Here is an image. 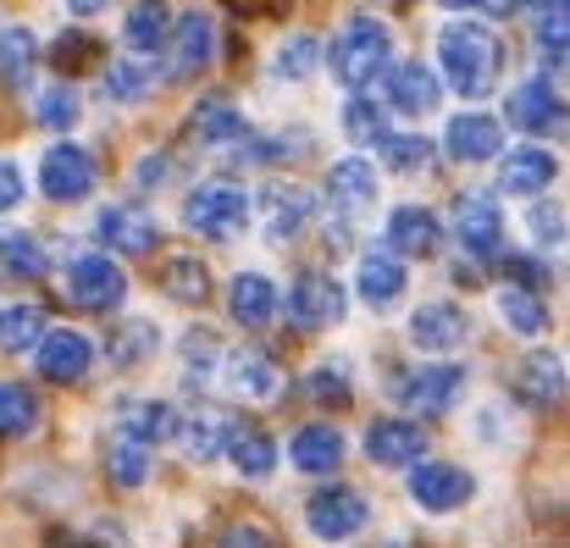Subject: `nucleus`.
I'll return each mask as SVG.
<instances>
[{
	"mask_svg": "<svg viewBox=\"0 0 570 548\" xmlns=\"http://www.w3.org/2000/svg\"><path fill=\"white\" fill-rule=\"evenodd\" d=\"M233 427L238 421H227L222 410H189V415H178V449L189 454L194 466H210V460H222L227 454V438H233Z\"/></svg>",
	"mask_w": 570,
	"mask_h": 548,
	"instance_id": "5701e85b",
	"label": "nucleus"
},
{
	"mask_svg": "<svg viewBox=\"0 0 570 548\" xmlns=\"http://www.w3.org/2000/svg\"><path fill=\"white\" fill-rule=\"evenodd\" d=\"M305 388H311V399H316V404H350V393H355V388H350V376H344L338 365L311 371V382H305Z\"/></svg>",
	"mask_w": 570,
	"mask_h": 548,
	"instance_id": "8fccbe9b",
	"label": "nucleus"
},
{
	"mask_svg": "<svg viewBox=\"0 0 570 548\" xmlns=\"http://www.w3.org/2000/svg\"><path fill=\"white\" fill-rule=\"evenodd\" d=\"M117 432L139 438V443H161L178 432V410L161 404V399H122L117 404Z\"/></svg>",
	"mask_w": 570,
	"mask_h": 548,
	"instance_id": "c85d7f7f",
	"label": "nucleus"
},
{
	"mask_svg": "<svg viewBox=\"0 0 570 548\" xmlns=\"http://www.w3.org/2000/svg\"><path fill=\"white\" fill-rule=\"evenodd\" d=\"M194 139L199 145H233V139H244V117L227 100H199L194 106Z\"/></svg>",
	"mask_w": 570,
	"mask_h": 548,
	"instance_id": "c03bdc74",
	"label": "nucleus"
},
{
	"mask_svg": "<svg viewBox=\"0 0 570 548\" xmlns=\"http://www.w3.org/2000/svg\"><path fill=\"white\" fill-rule=\"evenodd\" d=\"M510 128H521V134H570V111L549 78H532L510 95Z\"/></svg>",
	"mask_w": 570,
	"mask_h": 548,
	"instance_id": "2eb2a0df",
	"label": "nucleus"
},
{
	"mask_svg": "<svg viewBox=\"0 0 570 548\" xmlns=\"http://www.w3.org/2000/svg\"><path fill=\"white\" fill-rule=\"evenodd\" d=\"M460 388H465V365L460 361L415 365V371H399V376H393V399H399L410 415H443V410H454Z\"/></svg>",
	"mask_w": 570,
	"mask_h": 548,
	"instance_id": "39448f33",
	"label": "nucleus"
},
{
	"mask_svg": "<svg viewBox=\"0 0 570 548\" xmlns=\"http://www.w3.org/2000/svg\"><path fill=\"white\" fill-rule=\"evenodd\" d=\"M222 388L244 404H277L283 399V371L272 355L261 350H222V365H216Z\"/></svg>",
	"mask_w": 570,
	"mask_h": 548,
	"instance_id": "6e6552de",
	"label": "nucleus"
},
{
	"mask_svg": "<svg viewBox=\"0 0 570 548\" xmlns=\"http://www.w3.org/2000/svg\"><path fill=\"white\" fill-rule=\"evenodd\" d=\"M404 283H410V266L393 249H366L361 266H355V288H361L366 305H393L404 294Z\"/></svg>",
	"mask_w": 570,
	"mask_h": 548,
	"instance_id": "a878e982",
	"label": "nucleus"
},
{
	"mask_svg": "<svg viewBox=\"0 0 570 548\" xmlns=\"http://www.w3.org/2000/svg\"><path fill=\"white\" fill-rule=\"evenodd\" d=\"M532 11V39L543 56H566L570 50V0H527Z\"/></svg>",
	"mask_w": 570,
	"mask_h": 548,
	"instance_id": "4c0bfd02",
	"label": "nucleus"
},
{
	"mask_svg": "<svg viewBox=\"0 0 570 548\" xmlns=\"http://www.w3.org/2000/svg\"><path fill=\"white\" fill-rule=\"evenodd\" d=\"M50 61H56V72H78V67L95 61V39L89 33H61L56 50H50Z\"/></svg>",
	"mask_w": 570,
	"mask_h": 548,
	"instance_id": "09e8293b",
	"label": "nucleus"
},
{
	"mask_svg": "<svg viewBox=\"0 0 570 548\" xmlns=\"http://www.w3.org/2000/svg\"><path fill=\"white\" fill-rule=\"evenodd\" d=\"M161 178H167V156H145V162L134 167V188H156Z\"/></svg>",
	"mask_w": 570,
	"mask_h": 548,
	"instance_id": "6e6d98bb",
	"label": "nucleus"
},
{
	"mask_svg": "<svg viewBox=\"0 0 570 548\" xmlns=\"http://www.w3.org/2000/svg\"><path fill=\"white\" fill-rule=\"evenodd\" d=\"M504 277L521 283V288H543V283H549V266L532 261V255H504Z\"/></svg>",
	"mask_w": 570,
	"mask_h": 548,
	"instance_id": "603ef678",
	"label": "nucleus"
},
{
	"mask_svg": "<svg viewBox=\"0 0 570 548\" xmlns=\"http://www.w3.org/2000/svg\"><path fill=\"white\" fill-rule=\"evenodd\" d=\"M499 316H504L521 339H538V333L549 327L543 294H538V288H521V283H504V288H499Z\"/></svg>",
	"mask_w": 570,
	"mask_h": 548,
	"instance_id": "f704fd0d",
	"label": "nucleus"
},
{
	"mask_svg": "<svg viewBox=\"0 0 570 548\" xmlns=\"http://www.w3.org/2000/svg\"><path fill=\"white\" fill-rule=\"evenodd\" d=\"M515 393H521V404H532V410H554L570 393L566 361H560L554 350H532L527 361L515 365Z\"/></svg>",
	"mask_w": 570,
	"mask_h": 548,
	"instance_id": "4be33fe9",
	"label": "nucleus"
},
{
	"mask_svg": "<svg viewBox=\"0 0 570 548\" xmlns=\"http://www.w3.org/2000/svg\"><path fill=\"white\" fill-rule=\"evenodd\" d=\"M33 111H39V128H56V134H61V128H72V123H78V95H72L67 84H50V89L39 95V106H33Z\"/></svg>",
	"mask_w": 570,
	"mask_h": 548,
	"instance_id": "de8ad7c7",
	"label": "nucleus"
},
{
	"mask_svg": "<svg viewBox=\"0 0 570 548\" xmlns=\"http://www.w3.org/2000/svg\"><path fill=\"white\" fill-rule=\"evenodd\" d=\"M0 266L11 272V277H45L50 272V255H45V244L33 238V233H22V227H0Z\"/></svg>",
	"mask_w": 570,
	"mask_h": 548,
	"instance_id": "c9c22d12",
	"label": "nucleus"
},
{
	"mask_svg": "<svg viewBox=\"0 0 570 548\" xmlns=\"http://www.w3.org/2000/svg\"><path fill=\"white\" fill-rule=\"evenodd\" d=\"M443 150H449L454 162H493V156L504 150V128H499L493 117H482V111H465V117L449 123Z\"/></svg>",
	"mask_w": 570,
	"mask_h": 548,
	"instance_id": "b1692460",
	"label": "nucleus"
},
{
	"mask_svg": "<svg viewBox=\"0 0 570 548\" xmlns=\"http://www.w3.org/2000/svg\"><path fill=\"white\" fill-rule=\"evenodd\" d=\"M39 427V399L28 382H0V438H28Z\"/></svg>",
	"mask_w": 570,
	"mask_h": 548,
	"instance_id": "a19ab883",
	"label": "nucleus"
},
{
	"mask_svg": "<svg viewBox=\"0 0 570 548\" xmlns=\"http://www.w3.org/2000/svg\"><path fill=\"white\" fill-rule=\"evenodd\" d=\"M316 67H322V39L316 33H294L272 56V78H283V84H305Z\"/></svg>",
	"mask_w": 570,
	"mask_h": 548,
	"instance_id": "58836bf2",
	"label": "nucleus"
},
{
	"mask_svg": "<svg viewBox=\"0 0 570 548\" xmlns=\"http://www.w3.org/2000/svg\"><path fill=\"white\" fill-rule=\"evenodd\" d=\"M161 283H167V294H173L178 305H199V300L210 294V272H205L199 255H173V261L161 266Z\"/></svg>",
	"mask_w": 570,
	"mask_h": 548,
	"instance_id": "37998d69",
	"label": "nucleus"
},
{
	"mask_svg": "<svg viewBox=\"0 0 570 548\" xmlns=\"http://www.w3.org/2000/svg\"><path fill=\"white\" fill-rule=\"evenodd\" d=\"M33 365H39L45 382H61V388L83 382L89 365H95V344L83 333H72V327H45V339L33 344Z\"/></svg>",
	"mask_w": 570,
	"mask_h": 548,
	"instance_id": "9b49d317",
	"label": "nucleus"
},
{
	"mask_svg": "<svg viewBox=\"0 0 570 548\" xmlns=\"http://www.w3.org/2000/svg\"><path fill=\"white\" fill-rule=\"evenodd\" d=\"M465 339H471V316H465L460 305H449V300H432V305H421V311L410 316V344L426 350V355L460 350Z\"/></svg>",
	"mask_w": 570,
	"mask_h": 548,
	"instance_id": "412c9836",
	"label": "nucleus"
},
{
	"mask_svg": "<svg viewBox=\"0 0 570 548\" xmlns=\"http://www.w3.org/2000/svg\"><path fill=\"white\" fill-rule=\"evenodd\" d=\"M261 211H266V244H288L311 227L316 216V194L299 183H266L261 188Z\"/></svg>",
	"mask_w": 570,
	"mask_h": 548,
	"instance_id": "ddd939ff",
	"label": "nucleus"
},
{
	"mask_svg": "<svg viewBox=\"0 0 570 548\" xmlns=\"http://www.w3.org/2000/svg\"><path fill=\"white\" fill-rule=\"evenodd\" d=\"M438 100H443V84L432 78V67H421V61H393L387 67V111L415 123V117H432Z\"/></svg>",
	"mask_w": 570,
	"mask_h": 548,
	"instance_id": "dca6fc26",
	"label": "nucleus"
},
{
	"mask_svg": "<svg viewBox=\"0 0 570 548\" xmlns=\"http://www.w3.org/2000/svg\"><path fill=\"white\" fill-rule=\"evenodd\" d=\"M106 6H111V0H67V11H72V17H100Z\"/></svg>",
	"mask_w": 570,
	"mask_h": 548,
	"instance_id": "4d7b16f0",
	"label": "nucleus"
},
{
	"mask_svg": "<svg viewBox=\"0 0 570 548\" xmlns=\"http://www.w3.org/2000/svg\"><path fill=\"white\" fill-rule=\"evenodd\" d=\"M382 162H387V173H399V178H426L432 162H438V150H432L426 134H387V139H382Z\"/></svg>",
	"mask_w": 570,
	"mask_h": 548,
	"instance_id": "72a5a7b5",
	"label": "nucleus"
},
{
	"mask_svg": "<svg viewBox=\"0 0 570 548\" xmlns=\"http://www.w3.org/2000/svg\"><path fill=\"white\" fill-rule=\"evenodd\" d=\"M67 294L78 311H95V316H111L122 300H128V277L117 261H106L100 249H83L67 261Z\"/></svg>",
	"mask_w": 570,
	"mask_h": 548,
	"instance_id": "20e7f679",
	"label": "nucleus"
},
{
	"mask_svg": "<svg viewBox=\"0 0 570 548\" xmlns=\"http://www.w3.org/2000/svg\"><path fill=\"white\" fill-rule=\"evenodd\" d=\"M95 188V156L78 150V145H50L45 162H39V194L56 199V205H72Z\"/></svg>",
	"mask_w": 570,
	"mask_h": 548,
	"instance_id": "9d476101",
	"label": "nucleus"
},
{
	"mask_svg": "<svg viewBox=\"0 0 570 548\" xmlns=\"http://www.w3.org/2000/svg\"><path fill=\"white\" fill-rule=\"evenodd\" d=\"M227 316H233L238 327H266V322L277 316V288H272V277L238 272V277L227 283Z\"/></svg>",
	"mask_w": 570,
	"mask_h": 548,
	"instance_id": "bb28decb",
	"label": "nucleus"
},
{
	"mask_svg": "<svg viewBox=\"0 0 570 548\" xmlns=\"http://www.w3.org/2000/svg\"><path fill=\"white\" fill-rule=\"evenodd\" d=\"M150 89H156V67H150V61L128 56V61H111V67H106V95H111L117 106H139Z\"/></svg>",
	"mask_w": 570,
	"mask_h": 548,
	"instance_id": "ea45409f",
	"label": "nucleus"
},
{
	"mask_svg": "<svg viewBox=\"0 0 570 548\" xmlns=\"http://www.w3.org/2000/svg\"><path fill=\"white\" fill-rule=\"evenodd\" d=\"M410 499L432 516H449V510H465L476 499V477L465 466H443V460H415L410 466Z\"/></svg>",
	"mask_w": 570,
	"mask_h": 548,
	"instance_id": "0eeeda50",
	"label": "nucleus"
},
{
	"mask_svg": "<svg viewBox=\"0 0 570 548\" xmlns=\"http://www.w3.org/2000/svg\"><path fill=\"white\" fill-rule=\"evenodd\" d=\"M227 454H233V471L249 477V482H266V477L277 471V438H266V432H255V427H233Z\"/></svg>",
	"mask_w": 570,
	"mask_h": 548,
	"instance_id": "7c9ffc66",
	"label": "nucleus"
},
{
	"mask_svg": "<svg viewBox=\"0 0 570 548\" xmlns=\"http://www.w3.org/2000/svg\"><path fill=\"white\" fill-rule=\"evenodd\" d=\"M167 45H173V78H199V72L216 61V17H210L205 6H189V11L173 22Z\"/></svg>",
	"mask_w": 570,
	"mask_h": 548,
	"instance_id": "f8f14e48",
	"label": "nucleus"
},
{
	"mask_svg": "<svg viewBox=\"0 0 570 548\" xmlns=\"http://www.w3.org/2000/svg\"><path fill=\"white\" fill-rule=\"evenodd\" d=\"M554 178H560V162L543 145H527V150L499 156V188L504 194H543Z\"/></svg>",
	"mask_w": 570,
	"mask_h": 548,
	"instance_id": "393cba45",
	"label": "nucleus"
},
{
	"mask_svg": "<svg viewBox=\"0 0 570 548\" xmlns=\"http://www.w3.org/2000/svg\"><path fill=\"white\" fill-rule=\"evenodd\" d=\"M288 322L299 333H327L344 322V288L333 272H299L288 288Z\"/></svg>",
	"mask_w": 570,
	"mask_h": 548,
	"instance_id": "423d86ee",
	"label": "nucleus"
},
{
	"mask_svg": "<svg viewBox=\"0 0 570 548\" xmlns=\"http://www.w3.org/2000/svg\"><path fill=\"white\" fill-rule=\"evenodd\" d=\"M45 339V311L17 300V305H0V355H33V344Z\"/></svg>",
	"mask_w": 570,
	"mask_h": 548,
	"instance_id": "473e14b6",
	"label": "nucleus"
},
{
	"mask_svg": "<svg viewBox=\"0 0 570 548\" xmlns=\"http://www.w3.org/2000/svg\"><path fill=\"white\" fill-rule=\"evenodd\" d=\"M184 227H194L210 244H233L249 227V194L233 178L199 183V188H189V199H184Z\"/></svg>",
	"mask_w": 570,
	"mask_h": 548,
	"instance_id": "7ed1b4c3",
	"label": "nucleus"
},
{
	"mask_svg": "<svg viewBox=\"0 0 570 548\" xmlns=\"http://www.w3.org/2000/svg\"><path fill=\"white\" fill-rule=\"evenodd\" d=\"M216 365H222V344H216V333H210V327L184 333V371H189L194 382H205Z\"/></svg>",
	"mask_w": 570,
	"mask_h": 548,
	"instance_id": "49530a36",
	"label": "nucleus"
},
{
	"mask_svg": "<svg viewBox=\"0 0 570 548\" xmlns=\"http://www.w3.org/2000/svg\"><path fill=\"white\" fill-rule=\"evenodd\" d=\"M167 33H173L167 0H139V6L128 11V22H122V39H128L134 56H156V50L167 45Z\"/></svg>",
	"mask_w": 570,
	"mask_h": 548,
	"instance_id": "2f4dec72",
	"label": "nucleus"
},
{
	"mask_svg": "<svg viewBox=\"0 0 570 548\" xmlns=\"http://www.w3.org/2000/svg\"><path fill=\"white\" fill-rule=\"evenodd\" d=\"M387 50H393V33L382 17H366V11L350 17L344 33L333 39V78L344 89H366L372 78L387 72Z\"/></svg>",
	"mask_w": 570,
	"mask_h": 548,
	"instance_id": "f03ea898",
	"label": "nucleus"
},
{
	"mask_svg": "<svg viewBox=\"0 0 570 548\" xmlns=\"http://www.w3.org/2000/svg\"><path fill=\"white\" fill-rule=\"evenodd\" d=\"M527 227H532V238H538V244H549V249H554V244L566 238V211L543 199V205H532V211H527Z\"/></svg>",
	"mask_w": 570,
	"mask_h": 548,
	"instance_id": "3c124183",
	"label": "nucleus"
},
{
	"mask_svg": "<svg viewBox=\"0 0 570 548\" xmlns=\"http://www.w3.org/2000/svg\"><path fill=\"white\" fill-rule=\"evenodd\" d=\"M100 460H106V477H111L117 488H145V482H150V443H139V438H128V432H117V427H111V438L100 443Z\"/></svg>",
	"mask_w": 570,
	"mask_h": 548,
	"instance_id": "c756f323",
	"label": "nucleus"
},
{
	"mask_svg": "<svg viewBox=\"0 0 570 548\" xmlns=\"http://www.w3.org/2000/svg\"><path fill=\"white\" fill-rule=\"evenodd\" d=\"M216 548H272V538H266L261 527H249V521H238V527H227V532L216 538Z\"/></svg>",
	"mask_w": 570,
	"mask_h": 548,
	"instance_id": "864d4df0",
	"label": "nucleus"
},
{
	"mask_svg": "<svg viewBox=\"0 0 570 548\" xmlns=\"http://www.w3.org/2000/svg\"><path fill=\"white\" fill-rule=\"evenodd\" d=\"M95 238H100V249H117V255H150L161 244L156 222L145 211H128V205L95 211Z\"/></svg>",
	"mask_w": 570,
	"mask_h": 548,
	"instance_id": "aec40b11",
	"label": "nucleus"
},
{
	"mask_svg": "<svg viewBox=\"0 0 570 548\" xmlns=\"http://www.w3.org/2000/svg\"><path fill=\"white\" fill-rule=\"evenodd\" d=\"M327 205L338 211V216H366L372 205H377V167L372 162H361V156H344V162H333L327 167Z\"/></svg>",
	"mask_w": 570,
	"mask_h": 548,
	"instance_id": "6ab92c4d",
	"label": "nucleus"
},
{
	"mask_svg": "<svg viewBox=\"0 0 570 548\" xmlns=\"http://www.w3.org/2000/svg\"><path fill=\"white\" fill-rule=\"evenodd\" d=\"M454 238L471 249V255H493L499 238H504V211H499V194H460L454 199Z\"/></svg>",
	"mask_w": 570,
	"mask_h": 548,
	"instance_id": "4468645a",
	"label": "nucleus"
},
{
	"mask_svg": "<svg viewBox=\"0 0 570 548\" xmlns=\"http://www.w3.org/2000/svg\"><path fill=\"white\" fill-rule=\"evenodd\" d=\"M33 67H39V45L28 28H6L0 33V78L6 89H33Z\"/></svg>",
	"mask_w": 570,
	"mask_h": 548,
	"instance_id": "e433bc0d",
	"label": "nucleus"
},
{
	"mask_svg": "<svg viewBox=\"0 0 570 548\" xmlns=\"http://www.w3.org/2000/svg\"><path fill=\"white\" fill-rule=\"evenodd\" d=\"M366 521H372V505H366V493H355V488H322V493H311V505H305V527H311L322 544H344V538H355Z\"/></svg>",
	"mask_w": 570,
	"mask_h": 548,
	"instance_id": "1a4fd4ad",
	"label": "nucleus"
},
{
	"mask_svg": "<svg viewBox=\"0 0 570 548\" xmlns=\"http://www.w3.org/2000/svg\"><path fill=\"white\" fill-rule=\"evenodd\" d=\"M426 432L410 421V415H382L366 427V460L372 466H415L426 454Z\"/></svg>",
	"mask_w": 570,
	"mask_h": 548,
	"instance_id": "a211bd4d",
	"label": "nucleus"
},
{
	"mask_svg": "<svg viewBox=\"0 0 570 548\" xmlns=\"http://www.w3.org/2000/svg\"><path fill=\"white\" fill-rule=\"evenodd\" d=\"M344 134H350L355 145H382V139H387V106L355 89V95L344 100Z\"/></svg>",
	"mask_w": 570,
	"mask_h": 548,
	"instance_id": "79ce46f5",
	"label": "nucleus"
},
{
	"mask_svg": "<svg viewBox=\"0 0 570 548\" xmlns=\"http://www.w3.org/2000/svg\"><path fill=\"white\" fill-rule=\"evenodd\" d=\"M438 6H449V11H471V6H488V0H438Z\"/></svg>",
	"mask_w": 570,
	"mask_h": 548,
	"instance_id": "13d9d810",
	"label": "nucleus"
},
{
	"mask_svg": "<svg viewBox=\"0 0 570 548\" xmlns=\"http://www.w3.org/2000/svg\"><path fill=\"white\" fill-rule=\"evenodd\" d=\"M161 350V327L156 322H128L117 339H111V365H139Z\"/></svg>",
	"mask_w": 570,
	"mask_h": 548,
	"instance_id": "a18cd8bd",
	"label": "nucleus"
},
{
	"mask_svg": "<svg viewBox=\"0 0 570 548\" xmlns=\"http://www.w3.org/2000/svg\"><path fill=\"white\" fill-rule=\"evenodd\" d=\"M438 67H443V84L465 100H482L499 89V72H504V45L488 22H449L438 33Z\"/></svg>",
	"mask_w": 570,
	"mask_h": 548,
	"instance_id": "f257e3e1",
	"label": "nucleus"
},
{
	"mask_svg": "<svg viewBox=\"0 0 570 548\" xmlns=\"http://www.w3.org/2000/svg\"><path fill=\"white\" fill-rule=\"evenodd\" d=\"M387 249L399 261H426L443 249V222L426 205H399V211H387Z\"/></svg>",
	"mask_w": 570,
	"mask_h": 548,
	"instance_id": "f3484780",
	"label": "nucleus"
},
{
	"mask_svg": "<svg viewBox=\"0 0 570 548\" xmlns=\"http://www.w3.org/2000/svg\"><path fill=\"white\" fill-rule=\"evenodd\" d=\"M17 199H22V173L11 162H0V211H11Z\"/></svg>",
	"mask_w": 570,
	"mask_h": 548,
	"instance_id": "5fc2aeb1",
	"label": "nucleus"
},
{
	"mask_svg": "<svg viewBox=\"0 0 570 548\" xmlns=\"http://www.w3.org/2000/svg\"><path fill=\"white\" fill-rule=\"evenodd\" d=\"M288 454H294V466L305 471V477H333L338 466H344V432L338 427H299L294 432V443H288Z\"/></svg>",
	"mask_w": 570,
	"mask_h": 548,
	"instance_id": "cd10ccee",
	"label": "nucleus"
}]
</instances>
